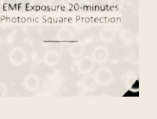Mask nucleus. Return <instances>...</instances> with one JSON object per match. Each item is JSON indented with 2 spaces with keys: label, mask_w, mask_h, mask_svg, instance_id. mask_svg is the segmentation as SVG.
Instances as JSON below:
<instances>
[]
</instances>
